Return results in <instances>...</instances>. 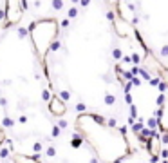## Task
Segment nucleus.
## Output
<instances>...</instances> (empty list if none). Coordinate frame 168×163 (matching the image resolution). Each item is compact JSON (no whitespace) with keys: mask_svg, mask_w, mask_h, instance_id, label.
Segmentation results:
<instances>
[{"mask_svg":"<svg viewBox=\"0 0 168 163\" xmlns=\"http://www.w3.org/2000/svg\"><path fill=\"white\" fill-rule=\"evenodd\" d=\"M60 127H58V125H53V132H51V134H53V138H58V136H60Z\"/></svg>","mask_w":168,"mask_h":163,"instance_id":"10","label":"nucleus"},{"mask_svg":"<svg viewBox=\"0 0 168 163\" xmlns=\"http://www.w3.org/2000/svg\"><path fill=\"white\" fill-rule=\"evenodd\" d=\"M33 45L36 49L40 58H45V55L51 51V45L56 42L58 36V22L56 20H40L29 26Z\"/></svg>","mask_w":168,"mask_h":163,"instance_id":"1","label":"nucleus"},{"mask_svg":"<svg viewBox=\"0 0 168 163\" xmlns=\"http://www.w3.org/2000/svg\"><path fill=\"white\" fill-rule=\"evenodd\" d=\"M58 127H60V131L62 129H67V121L65 120H60V121H58Z\"/></svg>","mask_w":168,"mask_h":163,"instance_id":"13","label":"nucleus"},{"mask_svg":"<svg viewBox=\"0 0 168 163\" xmlns=\"http://www.w3.org/2000/svg\"><path fill=\"white\" fill-rule=\"evenodd\" d=\"M7 156H9V149H7V147H2V149H0V158L5 160Z\"/></svg>","mask_w":168,"mask_h":163,"instance_id":"8","label":"nucleus"},{"mask_svg":"<svg viewBox=\"0 0 168 163\" xmlns=\"http://www.w3.org/2000/svg\"><path fill=\"white\" fill-rule=\"evenodd\" d=\"M67 15H69V18H74V16L78 15V9H76V7H71V9H69V13H67Z\"/></svg>","mask_w":168,"mask_h":163,"instance_id":"11","label":"nucleus"},{"mask_svg":"<svg viewBox=\"0 0 168 163\" xmlns=\"http://www.w3.org/2000/svg\"><path fill=\"white\" fill-rule=\"evenodd\" d=\"M0 20H5V9H0Z\"/></svg>","mask_w":168,"mask_h":163,"instance_id":"17","label":"nucleus"},{"mask_svg":"<svg viewBox=\"0 0 168 163\" xmlns=\"http://www.w3.org/2000/svg\"><path fill=\"white\" fill-rule=\"evenodd\" d=\"M53 7H54L56 11H60V9L63 7V2H53Z\"/></svg>","mask_w":168,"mask_h":163,"instance_id":"14","label":"nucleus"},{"mask_svg":"<svg viewBox=\"0 0 168 163\" xmlns=\"http://www.w3.org/2000/svg\"><path fill=\"white\" fill-rule=\"evenodd\" d=\"M76 109H78V112H85V105H83V103H78Z\"/></svg>","mask_w":168,"mask_h":163,"instance_id":"16","label":"nucleus"},{"mask_svg":"<svg viewBox=\"0 0 168 163\" xmlns=\"http://www.w3.org/2000/svg\"><path fill=\"white\" fill-rule=\"evenodd\" d=\"M42 100H45V102H51V92H49L47 89H44V91H42Z\"/></svg>","mask_w":168,"mask_h":163,"instance_id":"9","label":"nucleus"},{"mask_svg":"<svg viewBox=\"0 0 168 163\" xmlns=\"http://www.w3.org/2000/svg\"><path fill=\"white\" fill-rule=\"evenodd\" d=\"M105 103H107V105H114V103H116V96L112 94V92H107V94H105Z\"/></svg>","mask_w":168,"mask_h":163,"instance_id":"5","label":"nucleus"},{"mask_svg":"<svg viewBox=\"0 0 168 163\" xmlns=\"http://www.w3.org/2000/svg\"><path fill=\"white\" fill-rule=\"evenodd\" d=\"M69 24H71V22H69V18H65V20H62V22H60V26H62L63 29H65V27H69Z\"/></svg>","mask_w":168,"mask_h":163,"instance_id":"15","label":"nucleus"},{"mask_svg":"<svg viewBox=\"0 0 168 163\" xmlns=\"http://www.w3.org/2000/svg\"><path fill=\"white\" fill-rule=\"evenodd\" d=\"M157 129L161 131V134L168 132V96L165 98L163 105L157 110Z\"/></svg>","mask_w":168,"mask_h":163,"instance_id":"3","label":"nucleus"},{"mask_svg":"<svg viewBox=\"0 0 168 163\" xmlns=\"http://www.w3.org/2000/svg\"><path fill=\"white\" fill-rule=\"evenodd\" d=\"M58 98H60L62 102H67L69 98H71V94H69V91H60V96H58Z\"/></svg>","mask_w":168,"mask_h":163,"instance_id":"7","label":"nucleus"},{"mask_svg":"<svg viewBox=\"0 0 168 163\" xmlns=\"http://www.w3.org/2000/svg\"><path fill=\"white\" fill-rule=\"evenodd\" d=\"M2 125L5 127V129H9V127H13V125H15V121L11 120L9 116H4V118H2Z\"/></svg>","mask_w":168,"mask_h":163,"instance_id":"6","label":"nucleus"},{"mask_svg":"<svg viewBox=\"0 0 168 163\" xmlns=\"http://www.w3.org/2000/svg\"><path fill=\"white\" fill-rule=\"evenodd\" d=\"M49 110H51L53 116L62 118V116H65V112H67V105H65V102H62L58 96H54V98H51V102H49Z\"/></svg>","mask_w":168,"mask_h":163,"instance_id":"4","label":"nucleus"},{"mask_svg":"<svg viewBox=\"0 0 168 163\" xmlns=\"http://www.w3.org/2000/svg\"><path fill=\"white\" fill-rule=\"evenodd\" d=\"M5 26H16L22 20L24 9L20 2H5Z\"/></svg>","mask_w":168,"mask_h":163,"instance_id":"2","label":"nucleus"},{"mask_svg":"<svg viewBox=\"0 0 168 163\" xmlns=\"http://www.w3.org/2000/svg\"><path fill=\"white\" fill-rule=\"evenodd\" d=\"M47 156H49V158L56 156V150H54V147H49V149H47Z\"/></svg>","mask_w":168,"mask_h":163,"instance_id":"12","label":"nucleus"}]
</instances>
